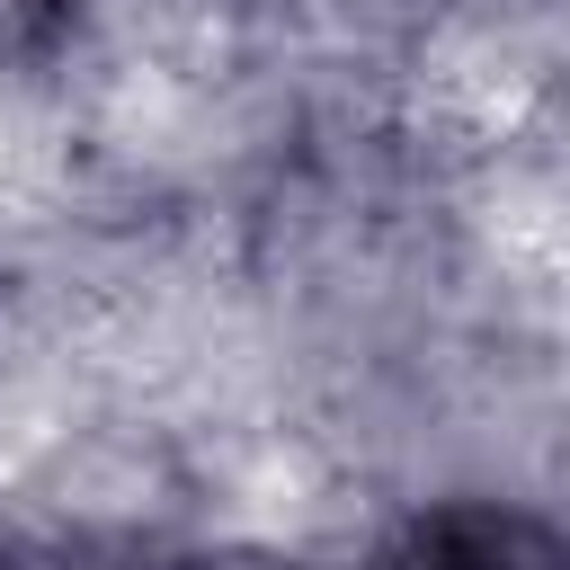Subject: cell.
<instances>
[{
  "mask_svg": "<svg viewBox=\"0 0 570 570\" xmlns=\"http://www.w3.org/2000/svg\"><path fill=\"white\" fill-rule=\"evenodd\" d=\"M142 570H338L330 552H312L303 534H258V525H223L205 543H169Z\"/></svg>",
  "mask_w": 570,
  "mask_h": 570,
  "instance_id": "cell-2",
  "label": "cell"
},
{
  "mask_svg": "<svg viewBox=\"0 0 570 570\" xmlns=\"http://www.w3.org/2000/svg\"><path fill=\"white\" fill-rule=\"evenodd\" d=\"M356 570H570V525L508 481L410 490Z\"/></svg>",
  "mask_w": 570,
  "mask_h": 570,
  "instance_id": "cell-1",
  "label": "cell"
}]
</instances>
